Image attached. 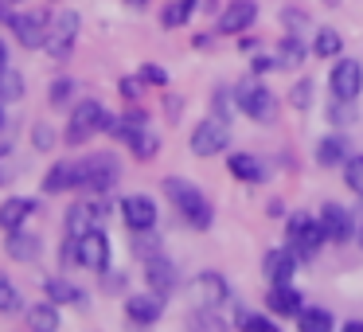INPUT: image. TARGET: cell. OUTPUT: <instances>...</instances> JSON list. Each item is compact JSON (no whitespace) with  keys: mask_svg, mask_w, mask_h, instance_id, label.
<instances>
[{"mask_svg":"<svg viewBox=\"0 0 363 332\" xmlns=\"http://www.w3.org/2000/svg\"><path fill=\"white\" fill-rule=\"evenodd\" d=\"M164 192H168V199L180 207L184 219H188L196 231H207V227H211V219H215V215H211V204L203 199V192H199L196 184L180 180V176H168V180H164Z\"/></svg>","mask_w":363,"mask_h":332,"instance_id":"1","label":"cell"},{"mask_svg":"<svg viewBox=\"0 0 363 332\" xmlns=\"http://www.w3.org/2000/svg\"><path fill=\"white\" fill-rule=\"evenodd\" d=\"M106 126H110V114L102 110V102L82 98V102L71 110V121H67V145H82L86 137L102 133Z\"/></svg>","mask_w":363,"mask_h":332,"instance_id":"2","label":"cell"},{"mask_svg":"<svg viewBox=\"0 0 363 332\" xmlns=\"http://www.w3.org/2000/svg\"><path fill=\"white\" fill-rule=\"evenodd\" d=\"M235 94H238V110H242L250 121H262V126L277 121V98L269 94V90L262 87L258 79H246L242 87L235 90Z\"/></svg>","mask_w":363,"mask_h":332,"instance_id":"3","label":"cell"},{"mask_svg":"<svg viewBox=\"0 0 363 332\" xmlns=\"http://www.w3.org/2000/svg\"><path fill=\"white\" fill-rule=\"evenodd\" d=\"M227 145H230V118H219V114L203 118L196 126V133H191V153L196 157H215Z\"/></svg>","mask_w":363,"mask_h":332,"instance_id":"4","label":"cell"},{"mask_svg":"<svg viewBox=\"0 0 363 332\" xmlns=\"http://www.w3.org/2000/svg\"><path fill=\"white\" fill-rule=\"evenodd\" d=\"M118 176H121V165H118V157H110V153H98V157L82 160V188L86 192L106 196V192L118 184Z\"/></svg>","mask_w":363,"mask_h":332,"instance_id":"5","label":"cell"},{"mask_svg":"<svg viewBox=\"0 0 363 332\" xmlns=\"http://www.w3.org/2000/svg\"><path fill=\"white\" fill-rule=\"evenodd\" d=\"M74 40H79V12H71V9L55 12V16L48 20V55L67 59L74 48Z\"/></svg>","mask_w":363,"mask_h":332,"instance_id":"6","label":"cell"},{"mask_svg":"<svg viewBox=\"0 0 363 332\" xmlns=\"http://www.w3.org/2000/svg\"><path fill=\"white\" fill-rule=\"evenodd\" d=\"M74 262L86 270H98V274H106L110 270V238L102 235V231H86V235L74 238Z\"/></svg>","mask_w":363,"mask_h":332,"instance_id":"7","label":"cell"},{"mask_svg":"<svg viewBox=\"0 0 363 332\" xmlns=\"http://www.w3.org/2000/svg\"><path fill=\"white\" fill-rule=\"evenodd\" d=\"M145 282H149L152 293L168 297V293L176 289V282H180V274H176L172 258H164V254H149V258H145Z\"/></svg>","mask_w":363,"mask_h":332,"instance_id":"8","label":"cell"},{"mask_svg":"<svg viewBox=\"0 0 363 332\" xmlns=\"http://www.w3.org/2000/svg\"><path fill=\"white\" fill-rule=\"evenodd\" d=\"M359 90H363V67L355 63V59H340V63L332 67V94L355 102Z\"/></svg>","mask_w":363,"mask_h":332,"instance_id":"9","label":"cell"},{"mask_svg":"<svg viewBox=\"0 0 363 332\" xmlns=\"http://www.w3.org/2000/svg\"><path fill=\"white\" fill-rule=\"evenodd\" d=\"M121 215H125L129 231H137V235H149L157 227V204L149 196H125L121 199Z\"/></svg>","mask_w":363,"mask_h":332,"instance_id":"10","label":"cell"},{"mask_svg":"<svg viewBox=\"0 0 363 332\" xmlns=\"http://www.w3.org/2000/svg\"><path fill=\"white\" fill-rule=\"evenodd\" d=\"M12 32H16L20 48H28V51L48 48V20H40V16H28V12H16V16H12Z\"/></svg>","mask_w":363,"mask_h":332,"instance_id":"11","label":"cell"},{"mask_svg":"<svg viewBox=\"0 0 363 332\" xmlns=\"http://www.w3.org/2000/svg\"><path fill=\"white\" fill-rule=\"evenodd\" d=\"M67 188H82V160H55L51 172L43 176V192H67Z\"/></svg>","mask_w":363,"mask_h":332,"instance_id":"12","label":"cell"},{"mask_svg":"<svg viewBox=\"0 0 363 332\" xmlns=\"http://www.w3.org/2000/svg\"><path fill=\"white\" fill-rule=\"evenodd\" d=\"M106 215V204H90V199H79V204L67 211V231H71V238L86 235V231H94L98 223H102Z\"/></svg>","mask_w":363,"mask_h":332,"instance_id":"13","label":"cell"},{"mask_svg":"<svg viewBox=\"0 0 363 332\" xmlns=\"http://www.w3.org/2000/svg\"><path fill=\"white\" fill-rule=\"evenodd\" d=\"M191 289H196L199 309H219L223 301L230 297V285H227V277H223V274H199Z\"/></svg>","mask_w":363,"mask_h":332,"instance_id":"14","label":"cell"},{"mask_svg":"<svg viewBox=\"0 0 363 332\" xmlns=\"http://www.w3.org/2000/svg\"><path fill=\"white\" fill-rule=\"evenodd\" d=\"M320 223H324V231H328L332 243H347V238L355 235V215H347L344 207H336V204L320 207Z\"/></svg>","mask_w":363,"mask_h":332,"instance_id":"15","label":"cell"},{"mask_svg":"<svg viewBox=\"0 0 363 332\" xmlns=\"http://www.w3.org/2000/svg\"><path fill=\"white\" fill-rule=\"evenodd\" d=\"M254 16H258V4H254V0H230L227 12L219 16V32L223 35H227V32H242V28L254 24Z\"/></svg>","mask_w":363,"mask_h":332,"instance_id":"16","label":"cell"},{"mask_svg":"<svg viewBox=\"0 0 363 332\" xmlns=\"http://www.w3.org/2000/svg\"><path fill=\"white\" fill-rule=\"evenodd\" d=\"M266 305H269V313H277V316H297L301 309V289H293V282H277L274 289H269V297H266Z\"/></svg>","mask_w":363,"mask_h":332,"instance_id":"17","label":"cell"},{"mask_svg":"<svg viewBox=\"0 0 363 332\" xmlns=\"http://www.w3.org/2000/svg\"><path fill=\"white\" fill-rule=\"evenodd\" d=\"M4 250H9L12 262H35V258H40V250H43V243L20 227V231H9V238H4Z\"/></svg>","mask_w":363,"mask_h":332,"instance_id":"18","label":"cell"},{"mask_svg":"<svg viewBox=\"0 0 363 332\" xmlns=\"http://www.w3.org/2000/svg\"><path fill=\"white\" fill-rule=\"evenodd\" d=\"M293 270H297V250H269L266 262H262V274L269 277V282H293Z\"/></svg>","mask_w":363,"mask_h":332,"instance_id":"19","label":"cell"},{"mask_svg":"<svg viewBox=\"0 0 363 332\" xmlns=\"http://www.w3.org/2000/svg\"><path fill=\"white\" fill-rule=\"evenodd\" d=\"M35 215V199H24V196H12L0 204V227L4 231H20L28 219Z\"/></svg>","mask_w":363,"mask_h":332,"instance_id":"20","label":"cell"},{"mask_svg":"<svg viewBox=\"0 0 363 332\" xmlns=\"http://www.w3.org/2000/svg\"><path fill=\"white\" fill-rule=\"evenodd\" d=\"M160 293H137V297H129L125 301V313H129V321L133 324H152V321H160Z\"/></svg>","mask_w":363,"mask_h":332,"instance_id":"21","label":"cell"},{"mask_svg":"<svg viewBox=\"0 0 363 332\" xmlns=\"http://www.w3.org/2000/svg\"><path fill=\"white\" fill-rule=\"evenodd\" d=\"M316 160H320V168L347 165V160H352V153H347V141H344L340 133H328V137H320V145H316Z\"/></svg>","mask_w":363,"mask_h":332,"instance_id":"22","label":"cell"},{"mask_svg":"<svg viewBox=\"0 0 363 332\" xmlns=\"http://www.w3.org/2000/svg\"><path fill=\"white\" fill-rule=\"evenodd\" d=\"M43 293H48V301H55V305H86V293H82L79 285L63 282V277H48V282H43Z\"/></svg>","mask_w":363,"mask_h":332,"instance_id":"23","label":"cell"},{"mask_svg":"<svg viewBox=\"0 0 363 332\" xmlns=\"http://www.w3.org/2000/svg\"><path fill=\"white\" fill-rule=\"evenodd\" d=\"M328 238V231H324V223L320 219H313L305 231H301V238L293 243V250H297V258H313L316 250H320V243Z\"/></svg>","mask_w":363,"mask_h":332,"instance_id":"24","label":"cell"},{"mask_svg":"<svg viewBox=\"0 0 363 332\" xmlns=\"http://www.w3.org/2000/svg\"><path fill=\"white\" fill-rule=\"evenodd\" d=\"M20 98H24V74L16 67H0V102L12 106Z\"/></svg>","mask_w":363,"mask_h":332,"instance_id":"25","label":"cell"},{"mask_svg":"<svg viewBox=\"0 0 363 332\" xmlns=\"http://www.w3.org/2000/svg\"><path fill=\"white\" fill-rule=\"evenodd\" d=\"M227 168L238 176V180H250V184L266 176V168H262V160H258V157H250V153H235V157L227 160Z\"/></svg>","mask_w":363,"mask_h":332,"instance_id":"26","label":"cell"},{"mask_svg":"<svg viewBox=\"0 0 363 332\" xmlns=\"http://www.w3.org/2000/svg\"><path fill=\"white\" fill-rule=\"evenodd\" d=\"M28 321H32L35 332H55L59 328V305L48 301V305H32L28 309Z\"/></svg>","mask_w":363,"mask_h":332,"instance_id":"27","label":"cell"},{"mask_svg":"<svg viewBox=\"0 0 363 332\" xmlns=\"http://www.w3.org/2000/svg\"><path fill=\"white\" fill-rule=\"evenodd\" d=\"M297 324H301V332H332V328H336L328 309H301Z\"/></svg>","mask_w":363,"mask_h":332,"instance_id":"28","label":"cell"},{"mask_svg":"<svg viewBox=\"0 0 363 332\" xmlns=\"http://www.w3.org/2000/svg\"><path fill=\"white\" fill-rule=\"evenodd\" d=\"M129 149H133V157L137 160H149V157H157V149H160V137L152 133L149 126H141L133 133V141H129Z\"/></svg>","mask_w":363,"mask_h":332,"instance_id":"29","label":"cell"},{"mask_svg":"<svg viewBox=\"0 0 363 332\" xmlns=\"http://www.w3.org/2000/svg\"><path fill=\"white\" fill-rule=\"evenodd\" d=\"M313 51H316L320 59H336L340 51H344V40H340V32H336V28H320V32H316Z\"/></svg>","mask_w":363,"mask_h":332,"instance_id":"30","label":"cell"},{"mask_svg":"<svg viewBox=\"0 0 363 332\" xmlns=\"http://www.w3.org/2000/svg\"><path fill=\"white\" fill-rule=\"evenodd\" d=\"M277 63H281V67H293V71L305 63V48H301L297 35H285V40H281V55H277Z\"/></svg>","mask_w":363,"mask_h":332,"instance_id":"31","label":"cell"},{"mask_svg":"<svg viewBox=\"0 0 363 332\" xmlns=\"http://www.w3.org/2000/svg\"><path fill=\"white\" fill-rule=\"evenodd\" d=\"M235 328L238 332H274V324H269L266 316L250 313V309H238V313H235Z\"/></svg>","mask_w":363,"mask_h":332,"instance_id":"32","label":"cell"},{"mask_svg":"<svg viewBox=\"0 0 363 332\" xmlns=\"http://www.w3.org/2000/svg\"><path fill=\"white\" fill-rule=\"evenodd\" d=\"M20 305H24V293H20L9 277L0 274V313H16Z\"/></svg>","mask_w":363,"mask_h":332,"instance_id":"33","label":"cell"},{"mask_svg":"<svg viewBox=\"0 0 363 332\" xmlns=\"http://www.w3.org/2000/svg\"><path fill=\"white\" fill-rule=\"evenodd\" d=\"M188 16H191V4H188V0H172V4L160 12V24H164V28H180Z\"/></svg>","mask_w":363,"mask_h":332,"instance_id":"34","label":"cell"},{"mask_svg":"<svg viewBox=\"0 0 363 332\" xmlns=\"http://www.w3.org/2000/svg\"><path fill=\"white\" fill-rule=\"evenodd\" d=\"M74 90H79V87H74L71 79H55V82H51V90H48V102L51 106H71Z\"/></svg>","mask_w":363,"mask_h":332,"instance_id":"35","label":"cell"},{"mask_svg":"<svg viewBox=\"0 0 363 332\" xmlns=\"http://www.w3.org/2000/svg\"><path fill=\"white\" fill-rule=\"evenodd\" d=\"M344 180H347V188H352V196L363 199V157H352L344 165Z\"/></svg>","mask_w":363,"mask_h":332,"instance_id":"36","label":"cell"},{"mask_svg":"<svg viewBox=\"0 0 363 332\" xmlns=\"http://www.w3.org/2000/svg\"><path fill=\"white\" fill-rule=\"evenodd\" d=\"M16 172H20V157H16V149H0V188L16 180Z\"/></svg>","mask_w":363,"mask_h":332,"instance_id":"37","label":"cell"},{"mask_svg":"<svg viewBox=\"0 0 363 332\" xmlns=\"http://www.w3.org/2000/svg\"><path fill=\"white\" fill-rule=\"evenodd\" d=\"M230 324L215 316V309H199L196 313V332H227Z\"/></svg>","mask_w":363,"mask_h":332,"instance_id":"38","label":"cell"},{"mask_svg":"<svg viewBox=\"0 0 363 332\" xmlns=\"http://www.w3.org/2000/svg\"><path fill=\"white\" fill-rule=\"evenodd\" d=\"M289 102L297 106V110H308V102H313V82H308V79H301L297 87L289 90Z\"/></svg>","mask_w":363,"mask_h":332,"instance_id":"39","label":"cell"},{"mask_svg":"<svg viewBox=\"0 0 363 332\" xmlns=\"http://www.w3.org/2000/svg\"><path fill=\"white\" fill-rule=\"evenodd\" d=\"M32 145H35L40 153L55 149V129H51V126H43V121H40V126L32 129Z\"/></svg>","mask_w":363,"mask_h":332,"instance_id":"40","label":"cell"},{"mask_svg":"<svg viewBox=\"0 0 363 332\" xmlns=\"http://www.w3.org/2000/svg\"><path fill=\"white\" fill-rule=\"evenodd\" d=\"M328 118L336 121V126H347V121H355V106L347 102V98H336V106L328 110Z\"/></svg>","mask_w":363,"mask_h":332,"instance_id":"41","label":"cell"},{"mask_svg":"<svg viewBox=\"0 0 363 332\" xmlns=\"http://www.w3.org/2000/svg\"><path fill=\"white\" fill-rule=\"evenodd\" d=\"M235 102H238V94H230V90H215V114H219V118H230V114H235Z\"/></svg>","mask_w":363,"mask_h":332,"instance_id":"42","label":"cell"},{"mask_svg":"<svg viewBox=\"0 0 363 332\" xmlns=\"http://www.w3.org/2000/svg\"><path fill=\"white\" fill-rule=\"evenodd\" d=\"M141 82H152V87H164L168 82V71L160 63H145L141 67Z\"/></svg>","mask_w":363,"mask_h":332,"instance_id":"43","label":"cell"},{"mask_svg":"<svg viewBox=\"0 0 363 332\" xmlns=\"http://www.w3.org/2000/svg\"><path fill=\"white\" fill-rule=\"evenodd\" d=\"M308 223H313V219H308L305 211H297V215H293L289 223H285V235H289V246H293V243H297V238H301V231H305Z\"/></svg>","mask_w":363,"mask_h":332,"instance_id":"44","label":"cell"},{"mask_svg":"<svg viewBox=\"0 0 363 332\" xmlns=\"http://www.w3.org/2000/svg\"><path fill=\"white\" fill-rule=\"evenodd\" d=\"M121 94H125L129 102H137V94H141V82H137V79H125V82H121Z\"/></svg>","mask_w":363,"mask_h":332,"instance_id":"45","label":"cell"},{"mask_svg":"<svg viewBox=\"0 0 363 332\" xmlns=\"http://www.w3.org/2000/svg\"><path fill=\"white\" fill-rule=\"evenodd\" d=\"M277 67H281V63H277V59H254V71H277Z\"/></svg>","mask_w":363,"mask_h":332,"instance_id":"46","label":"cell"},{"mask_svg":"<svg viewBox=\"0 0 363 332\" xmlns=\"http://www.w3.org/2000/svg\"><path fill=\"white\" fill-rule=\"evenodd\" d=\"M106 285H110V293H118L121 285H125V277H121V274H110V270H106Z\"/></svg>","mask_w":363,"mask_h":332,"instance_id":"47","label":"cell"},{"mask_svg":"<svg viewBox=\"0 0 363 332\" xmlns=\"http://www.w3.org/2000/svg\"><path fill=\"white\" fill-rule=\"evenodd\" d=\"M188 4H191V12H211L215 0H188Z\"/></svg>","mask_w":363,"mask_h":332,"instance_id":"48","label":"cell"},{"mask_svg":"<svg viewBox=\"0 0 363 332\" xmlns=\"http://www.w3.org/2000/svg\"><path fill=\"white\" fill-rule=\"evenodd\" d=\"M355 238L363 243V207H359V215H355Z\"/></svg>","mask_w":363,"mask_h":332,"instance_id":"49","label":"cell"},{"mask_svg":"<svg viewBox=\"0 0 363 332\" xmlns=\"http://www.w3.org/2000/svg\"><path fill=\"white\" fill-rule=\"evenodd\" d=\"M344 332H363V321H347V324H344Z\"/></svg>","mask_w":363,"mask_h":332,"instance_id":"50","label":"cell"},{"mask_svg":"<svg viewBox=\"0 0 363 332\" xmlns=\"http://www.w3.org/2000/svg\"><path fill=\"white\" fill-rule=\"evenodd\" d=\"M0 67H9V48L0 43Z\"/></svg>","mask_w":363,"mask_h":332,"instance_id":"51","label":"cell"},{"mask_svg":"<svg viewBox=\"0 0 363 332\" xmlns=\"http://www.w3.org/2000/svg\"><path fill=\"white\" fill-rule=\"evenodd\" d=\"M0 4H9V9H20V4H24V0H0Z\"/></svg>","mask_w":363,"mask_h":332,"instance_id":"52","label":"cell"},{"mask_svg":"<svg viewBox=\"0 0 363 332\" xmlns=\"http://www.w3.org/2000/svg\"><path fill=\"white\" fill-rule=\"evenodd\" d=\"M0 106H4V102H0ZM0 126H4V110H0Z\"/></svg>","mask_w":363,"mask_h":332,"instance_id":"53","label":"cell"},{"mask_svg":"<svg viewBox=\"0 0 363 332\" xmlns=\"http://www.w3.org/2000/svg\"><path fill=\"white\" fill-rule=\"evenodd\" d=\"M133 4H141V0H133Z\"/></svg>","mask_w":363,"mask_h":332,"instance_id":"54","label":"cell"}]
</instances>
